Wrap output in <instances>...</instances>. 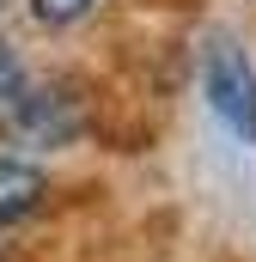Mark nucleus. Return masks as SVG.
<instances>
[{"mask_svg":"<svg viewBox=\"0 0 256 262\" xmlns=\"http://www.w3.org/2000/svg\"><path fill=\"white\" fill-rule=\"evenodd\" d=\"M201 98H207V110L238 140L256 146V61L244 55V43L226 37V31H214L201 43Z\"/></svg>","mask_w":256,"mask_h":262,"instance_id":"1","label":"nucleus"},{"mask_svg":"<svg viewBox=\"0 0 256 262\" xmlns=\"http://www.w3.org/2000/svg\"><path fill=\"white\" fill-rule=\"evenodd\" d=\"M79 128H86V92H79V79L55 73V79H37L12 134L31 146H67V140H79Z\"/></svg>","mask_w":256,"mask_h":262,"instance_id":"2","label":"nucleus"},{"mask_svg":"<svg viewBox=\"0 0 256 262\" xmlns=\"http://www.w3.org/2000/svg\"><path fill=\"white\" fill-rule=\"evenodd\" d=\"M43 195H49V177H43L37 165H25V159H6V152H0V226L37 213Z\"/></svg>","mask_w":256,"mask_h":262,"instance_id":"3","label":"nucleus"},{"mask_svg":"<svg viewBox=\"0 0 256 262\" xmlns=\"http://www.w3.org/2000/svg\"><path fill=\"white\" fill-rule=\"evenodd\" d=\"M31 92H37V73H31V67H25V55L0 37V128H6V134L18 128V116H25Z\"/></svg>","mask_w":256,"mask_h":262,"instance_id":"4","label":"nucleus"},{"mask_svg":"<svg viewBox=\"0 0 256 262\" xmlns=\"http://www.w3.org/2000/svg\"><path fill=\"white\" fill-rule=\"evenodd\" d=\"M92 6H98V0H31L37 25H55V31H61V25H79Z\"/></svg>","mask_w":256,"mask_h":262,"instance_id":"5","label":"nucleus"},{"mask_svg":"<svg viewBox=\"0 0 256 262\" xmlns=\"http://www.w3.org/2000/svg\"><path fill=\"white\" fill-rule=\"evenodd\" d=\"M0 6H6V0H0Z\"/></svg>","mask_w":256,"mask_h":262,"instance_id":"6","label":"nucleus"}]
</instances>
